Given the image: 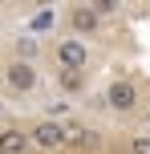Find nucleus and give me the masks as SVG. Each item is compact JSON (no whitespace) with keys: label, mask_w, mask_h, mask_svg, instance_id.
<instances>
[{"label":"nucleus","mask_w":150,"mask_h":154,"mask_svg":"<svg viewBox=\"0 0 150 154\" xmlns=\"http://www.w3.org/2000/svg\"><path fill=\"white\" fill-rule=\"evenodd\" d=\"M49 24H53V12H41L37 20H32V29H49Z\"/></svg>","instance_id":"obj_13"},{"label":"nucleus","mask_w":150,"mask_h":154,"mask_svg":"<svg viewBox=\"0 0 150 154\" xmlns=\"http://www.w3.org/2000/svg\"><path fill=\"white\" fill-rule=\"evenodd\" d=\"M29 130H20V126H4L0 130V154H29Z\"/></svg>","instance_id":"obj_6"},{"label":"nucleus","mask_w":150,"mask_h":154,"mask_svg":"<svg viewBox=\"0 0 150 154\" xmlns=\"http://www.w3.org/2000/svg\"><path fill=\"white\" fill-rule=\"evenodd\" d=\"M65 114H69V101H53V106H49V122H57V118H65Z\"/></svg>","instance_id":"obj_12"},{"label":"nucleus","mask_w":150,"mask_h":154,"mask_svg":"<svg viewBox=\"0 0 150 154\" xmlns=\"http://www.w3.org/2000/svg\"><path fill=\"white\" fill-rule=\"evenodd\" d=\"M61 130H65V142H77V146H89V142H93V130H89V126H77V122H65Z\"/></svg>","instance_id":"obj_7"},{"label":"nucleus","mask_w":150,"mask_h":154,"mask_svg":"<svg viewBox=\"0 0 150 154\" xmlns=\"http://www.w3.org/2000/svg\"><path fill=\"white\" fill-rule=\"evenodd\" d=\"M57 81H61L65 93H81V89H85V73H73V69H61Z\"/></svg>","instance_id":"obj_8"},{"label":"nucleus","mask_w":150,"mask_h":154,"mask_svg":"<svg viewBox=\"0 0 150 154\" xmlns=\"http://www.w3.org/2000/svg\"><path fill=\"white\" fill-rule=\"evenodd\" d=\"M32 57H37V41H32V37H16V61H29L32 65Z\"/></svg>","instance_id":"obj_9"},{"label":"nucleus","mask_w":150,"mask_h":154,"mask_svg":"<svg viewBox=\"0 0 150 154\" xmlns=\"http://www.w3.org/2000/svg\"><path fill=\"white\" fill-rule=\"evenodd\" d=\"M85 61H89V49H85V41H77V37H65L61 45H57V65H61V69L81 73V69H85Z\"/></svg>","instance_id":"obj_3"},{"label":"nucleus","mask_w":150,"mask_h":154,"mask_svg":"<svg viewBox=\"0 0 150 154\" xmlns=\"http://www.w3.org/2000/svg\"><path fill=\"white\" fill-rule=\"evenodd\" d=\"M69 29H73V37H77V41H81V37H93V32L102 29V16H97L89 4H77V8L69 12Z\"/></svg>","instance_id":"obj_5"},{"label":"nucleus","mask_w":150,"mask_h":154,"mask_svg":"<svg viewBox=\"0 0 150 154\" xmlns=\"http://www.w3.org/2000/svg\"><path fill=\"white\" fill-rule=\"evenodd\" d=\"M130 154H150V134H138V138L130 142Z\"/></svg>","instance_id":"obj_11"},{"label":"nucleus","mask_w":150,"mask_h":154,"mask_svg":"<svg viewBox=\"0 0 150 154\" xmlns=\"http://www.w3.org/2000/svg\"><path fill=\"white\" fill-rule=\"evenodd\" d=\"M142 122H146V130H150V109H146V118H142Z\"/></svg>","instance_id":"obj_14"},{"label":"nucleus","mask_w":150,"mask_h":154,"mask_svg":"<svg viewBox=\"0 0 150 154\" xmlns=\"http://www.w3.org/2000/svg\"><path fill=\"white\" fill-rule=\"evenodd\" d=\"M89 8H93L97 16H110V12H118V0H93Z\"/></svg>","instance_id":"obj_10"},{"label":"nucleus","mask_w":150,"mask_h":154,"mask_svg":"<svg viewBox=\"0 0 150 154\" xmlns=\"http://www.w3.org/2000/svg\"><path fill=\"white\" fill-rule=\"evenodd\" d=\"M29 142L37 150H61L65 146V130H61V122H49V118H41V122H32L29 126Z\"/></svg>","instance_id":"obj_1"},{"label":"nucleus","mask_w":150,"mask_h":154,"mask_svg":"<svg viewBox=\"0 0 150 154\" xmlns=\"http://www.w3.org/2000/svg\"><path fill=\"white\" fill-rule=\"evenodd\" d=\"M0 114H4V101H0Z\"/></svg>","instance_id":"obj_15"},{"label":"nucleus","mask_w":150,"mask_h":154,"mask_svg":"<svg viewBox=\"0 0 150 154\" xmlns=\"http://www.w3.org/2000/svg\"><path fill=\"white\" fill-rule=\"evenodd\" d=\"M106 106H110L114 114H130V109L138 106V85L134 81H114L110 89H106Z\"/></svg>","instance_id":"obj_4"},{"label":"nucleus","mask_w":150,"mask_h":154,"mask_svg":"<svg viewBox=\"0 0 150 154\" xmlns=\"http://www.w3.org/2000/svg\"><path fill=\"white\" fill-rule=\"evenodd\" d=\"M4 85H8V93H32V89H37V65L12 61L4 69Z\"/></svg>","instance_id":"obj_2"}]
</instances>
